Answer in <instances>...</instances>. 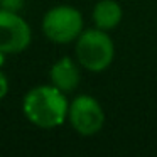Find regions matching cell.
I'll list each match as a JSON object with an SVG mask.
<instances>
[{
    "label": "cell",
    "mask_w": 157,
    "mask_h": 157,
    "mask_svg": "<svg viewBox=\"0 0 157 157\" xmlns=\"http://www.w3.org/2000/svg\"><path fill=\"white\" fill-rule=\"evenodd\" d=\"M68 118L73 128L81 135H95L105 123L101 105L90 95H79L68 108Z\"/></svg>",
    "instance_id": "277c9868"
},
{
    "label": "cell",
    "mask_w": 157,
    "mask_h": 157,
    "mask_svg": "<svg viewBox=\"0 0 157 157\" xmlns=\"http://www.w3.org/2000/svg\"><path fill=\"white\" fill-rule=\"evenodd\" d=\"M115 54L113 41L101 29H90L78 36L76 41V58L83 68L90 71H103L110 66Z\"/></svg>",
    "instance_id": "7a4b0ae2"
},
{
    "label": "cell",
    "mask_w": 157,
    "mask_h": 157,
    "mask_svg": "<svg viewBox=\"0 0 157 157\" xmlns=\"http://www.w3.org/2000/svg\"><path fill=\"white\" fill-rule=\"evenodd\" d=\"M68 101L61 90L42 85L29 90L22 101V110L31 123L41 128L59 127L68 117Z\"/></svg>",
    "instance_id": "6da1fadb"
},
{
    "label": "cell",
    "mask_w": 157,
    "mask_h": 157,
    "mask_svg": "<svg viewBox=\"0 0 157 157\" xmlns=\"http://www.w3.org/2000/svg\"><path fill=\"white\" fill-rule=\"evenodd\" d=\"M24 5V0H0V9L10 12H17Z\"/></svg>",
    "instance_id": "ba28073f"
},
{
    "label": "cell",
    "mask_w": 157,
    "mask_h": 157,
    "mask_svg": "<svg viewBox=\"0 0 157 157\" xmlns=\"http://www.w3.org/2000/svg\"><path fill=\"white\" fill-rule=\"evenodd\" d=\"M93 21L98 29L110 31L122 21V7L115 0H100L93 9Z\"/></svg>",
    "instance_id": "52a82bcc"
},
{
    "label": "cell",
    "mask_w": 157,
    "mask_h": 157,
    "mask_svg": "<svg viewBox=\"0 0 157 157\" xmlns=\"http://www.w3.org/2000/svg\"><path fill=\"white\" fill-rule=\"evenodd\" d=\"M31 44V27L17 12L0 9V51L5 54L22 52Z\"/></svg>",
    "instance_id": "5b68a950"
},
{
    "label": "cell",
    "mask_w": 157,
    "mask_h": 157,
    "mask_svg": "<svg viewBox=\"0 0 157 157\" xmlns=\"http://www.w3.org/2000/svg\"><path fill=\"white\" fill-rule=\"evenodd\" d=\"M42 31L46 37L58 44H66L75 39L83 31V17L78 9L71 5H58L46 12L42 19Z\"/></svg>",
    "instance_id": "3957f363"
},
{
    "label": "cell",
    "mask_w": 157,
    "mask_h": 157,
    "mask_svg": "<svg viewBox=\"0 0 157 157\" xmlns=\"http://www.w3.org/2000/svg\"><path fill=\"white\" fill-rule=\"evenodd\" d=\"M7 91H9V81H7L4 73L0 71V100L7 95Z\"/></svg>",
    "instance_id": "9c48e42d"
},
{
    "label": "cell",
    "mask_w": 157,
    "mask_h": 157,
    "mask_svg": "<svg viewBox=\"0 0 157 157\" xmlns=\"http://www.w3.org/2000/svg\"><path fill=\"white\" fill-rule=\"evenodd\" d=\"M51 76L52 86L61 90L63 93H69L78 86L79 83V71L71 58H61L51 66Z\"/></svg>",
    "instance_id": "8992f818"
},
{
    "label": "cell",
    "mask_w": 157,
    "mask_h": 157,
    "mask_svg": "<svg viewBox=\"0 0 157 157\" xmlns=\"http://www.w3.org/2000/svg\"><path fill=\"white\" fill-rule=\"evenodd\" d=\"M4 61H5V52H2V51H0V68H2Z\"/></svg>",
    "instance_id": "30bf717a"
}]
</instances>
